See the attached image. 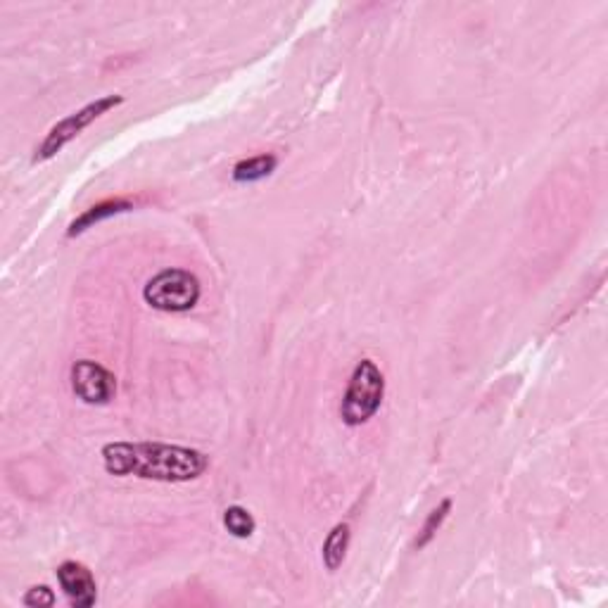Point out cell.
<instances>
[{"mask_svg": "<svg viewBox=\"0 0 608 608\" xmlns=\"http://www.w3.org/2000/svg\"><path fill=\"white\" fill-rule=\"evenodd\" d=\"M105 471L126 478L136 475L155 483H188L207 471L209 459L200 449L162 442H110L103 447Z\"/></svg>", "mask_w": 608, "mask_h": 608, "instance_id": "6da1fadb", "label": "cell"}, {"mask_svg": "<svg viewBox=\"0 0 608 608\" xmlns=\"http://www.w3.org/2000/svg\"><path fill=\"white\" fill-rule=\"evenodd\" d=\"M385 395V378L371 359H361L354 366L350 385L342 397V421L350 428L364 426L378 414Z\"/></svg>", "mask_w": 608, "mask_h": 608, "instance_id": "7a4b0ae2", "label": "cell"}, {"mask_svg": "<svg viewBox=\"0 0 608 608\" xmlns=\"http://www.w3.org/2000/svg\"><path fill=\"white\" fill-rule=\"evenodd\" d=\"M198 276L183 269H164L152 276L143 288V300L157 312L181 314L190 312L200 300Z\"/></svg>", "mask_w": 608, "mask_h": 608, "instance_id": "3957f363", "label": "cell"}, {"mask_svg": "<svg viewBox=\"0 0 608 608\" xmlns=\"http://www.w3.org/2000/svg\"><path fill=\"white\" fill-rule=\"evenodd\" d=\"M124 103L122 95H103V98L93 100V103H88L81 107V110H76L69 114V117L62 119V122H57L53 129L46 133V138H43L41 145H38L34 157H31V162H48L53 160V157L65 148L67 143H72L76 136H79L81 131L88 129L95 119H100L103 114H107L114 107H119Z\"/></svg>", "mask_w": 608, "mask_h": 608, "instance_id": "277c9868", "label": "cell"}, {"mask_svg": "<svg viewBox=\"0 0 608 608\" xmlns=\"http://www.w3.org/2000/svg\"><path fill=\"white\" fill-rule=\"evenodd\" d=\"M72 390L84 404L103 407L117 395V378L98 361L81 359L72 366Z\"/></svg>", "mask_w": 608, "mask_h": 608, "instance_id": "5b68a950", "label": "cell"}, {"mask_svg": "<svg viewBox=\"0 0 608 608\" xmlns=\"http://www.w3.org/2000/svg\"><path fill=\"white\" fill-rule=\"evenodd\" d=\"M57 582H60L62 592L67 594L69 604L76 608H91L98 601V587L84 563L65 561L57 568Z\"/></svg>", "mask_w": 608, "mask_h": 608, "instance_id": "8992f818", "label": "cell"}, {"mask_svg": "<svg viewBox=\"0 0 608 608\" xmlns=\"http://www.w3.org/2000/svg\"><path fill=\"white\" fill-rule=\"evenodd\" d=\"M133 209V202L131 200H105L100 202V205H95L91 209H86L81 217H76L72 224H69L67 228V238H76L81 236V233L88 231V228H93L95 224H100V221L110 219V217H117V214H124V212H131Z\"/></svg>", "mask_w": 608, "mask_h": 608, "instance_id": "52a82bcc", "label": "cell"}, {"mask_svg": "<svg viewBox=\"0 0 608 608\" xmlns=\"http://www.w3.org/2000/svg\"><path fill=\"white\" fill-rule=\"evenodd\" d=\"M350 537H352V532L347 523H338L331 532H328L326 542H323L321 556H323V566L331 570V573L345 563L347 547H350Z\"/></svg>", "mask_w": 608, "mask_h": 608, "instance_id": "ba28073f", "label": "cell"}, {"mask_svg": "<svg viewBox=\"0 0 608 608\" xmlns=\"http://www.w3.org/2000/svg\"><path fill=\"white\" fill-rule=\"evenodd\" d=\"M278 167V157L276 155H257L250 157V160L238 162L233 167V181L236 183H257L271 176Z\"/></svg>", "mask_w": 608, "mask_h": 608, "instance_id": "9c48e42d", "label": "cell"}, {"mask_svg": "<svg viewBox=\"0 0 608 608\" xmlns=\"http://www.w3.org/2000/svg\"><path fill=\"white\" fill-rule=\"evenodd\" d=\"M449 511H452V499H442V502L437 504L435 509L428 513L426 523H423V528L418 530V537H416V542H414L416 549H426L428 544L435 540V535H437V532H440V528L447 521Z\"/></svg>", "mask_w": 608, "mask_h": 608, "instance_id": "30bf717a", "label": "cell"}, {"mask_svg": "<svg viewBox=\"0 0 608 608\" xmlns=\"http://www.w3.org/2000/svg\"><path fill=\"white\" fill-rule=\"evenodd\" d=\"M224 525L238 540H247V537L255 532V518H252V513L243 509V506H228L224 511Z\"/></svg>", "mask_w": 608, "mask_h": 608, "instance_id": "8fae6325", "label": "cell"}, {"mask_svg": "<svg viewBox=\"0 0 608 608\" xmlns=\"http://www.w3.org/2000/svg\"><path fill=\"white\" fill-rule=\"evenodd\" d=\"M55 594L53 589L46 587V585H38V587H31L27 594H24L22 604L24 606H31V608H43V606H55Z\"/></svg>", "mask_w": 608, "mask_h": 608, "instance_id": "7c38bea8", "label": "cell"}]
</instances>
